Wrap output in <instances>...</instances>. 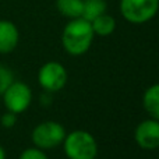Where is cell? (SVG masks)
I'll return each instance as SVG.
<instances>
[{"instance_id":"13","label":"cell","mask_w":159,"mask_h":159,"mask_svg":"<svg viewBox=\"0 0 159 159\" xmlns=\"http://www.w3.org/2000/svg\"><path fill=\"white\" fill-rule=\"evenodd\" d=\"M13 81H14V77H13L11 70L0 64V95H3V92L7 89L8 85Z\"/></svg>"},{"instance_id":"7","label":"cell","mask_w":159,"mask_h":159,"mask_svg":"<svg viewBox=\"0 0 159 159\" xmlns=\"http://www.w3.org/2000/svg\"><path fill=\"white\" fill-rule=\"evenodd\" d=\"M135 143L144 149H155L159 147V120H145L135 129Z\"/></svg>"},{"instance_id":"4","label":"cell","mask_w":159,"mask_h":159,"mask_svg":"<svg viewBox=\"0 0 159 159\" xmlns=\"http://www.w3.org/2000/svg\"><path fill=\"white\" fill-rule=\"evenodd\" d=\"M66 131L57 121H43L32 131V143L41 149H50L64 141Z\"/></svg>"},{"instance_id":"11","label":"cell","mask_w":159,"mask_h":159,"mask_svg":"<svg viewBox=\"0 0 159 159\" xmlns=\"http://www.w3.org/2000/svg\"><path fill=\"white\" fill-rule=\"evenodd\" d=\"M106 7H107V4L105 0H84L81 18L91 22L96 17L101 16V14L106 13Z\"/></svg>"},{"instance_id":"2","label":"cell","mask_w":159,"mask_h":159,"mask_svg":"<svg viewBox=\"0 0 159 159\" xmlns=\"http://www.w3.org/2000/svg\"><path fill=\"white\" fill-rule=\"evenodd\" d=\"M64 151L69 159H95L98 154L96 141L87 131H73L64 137Z\"/></svg>"},{"instance_id":"6","label":"cell","mask_w":159,"mask_h":159,"mask_svg":"<svg viewBox=\"0 0 159 159\" xmlns=\"http://www.w3.org/2000/svg\"><path fill=\"white\" fill-rule=\"evenodd\" d=\"M38 81L48 92H56L61 89L67 81V71L57 61H48L38 73Z\"/></svg>"},{"instance_id":"10","label":"cell","mask_w":159,"mask_h":159,"mask_svg":"<svg viewBox=\"0 0 159 159\" xmlns=\"http://www.w3.org/2000/svg\"><path fill=\"white\" fill-rule=\"evenodd\" d=\"M84 0H56V7L61 16L67 18H78L82 14Z\"/></svg>"},{"instance_id":"9","label":"cell","mask_w":159,"mask_h":159,"mask_svg":"<svg viewBox=\"0 0 159 159\" xmlns=\"http://www.w3.org/2000/svg\"><path fill=\"white\" fill-rule=\"evenodd\" d=\"M143 103L147 112L154 119L159 120V84L152 85L145 91Z\"/></svg>"},{"instance_id":"15","label":"cell","mask_w":159,"mask_h":159,"mask_svg":"<svg viewBox=\"0 0 159 159\" xmlns=\"http://www.w3.org/2000/svg\"><path fill=\"white\" fill-rule=\"evenodd\" d=\"M0 123H2V126L6 127V129H11V127H14L17 123V115L13 112L4 113V115L2 116V119H0Z\"/></svg>"},{"instance_id":"8","label":"cell","mask_w":159,"mask_h":159,"mask_svg":"<svg viewBox=\"0 0 159 159\" xmlns=\"http://www.w3.org/2000/svg\"><path fill=\"white\" fill-rule=\"evenodd\" d=\"M20 32L16 24L8 20H0V53H10L18 45Z\"/></svg>"},{"instance_id":"16","label":"cell","mask_w":159,"mask_h":159,"mask_svg":"<svg viewBox=\"0 0 159 159\" xmlns=\"http://www.w3.org/2000/svg\"><path fill=\"white\" fill-rule=\"evenodd\" d=\"M0 159H6V152L2 145H0Z\"/></svg>"},{"instance_id":"14","label":"cell","mask_w":159,"mask_h":159,"mask_svg":"<svg viewBox=\"0 0 159 159\" xmlns=\"http://www.w3.org/2000/svg\"><path fill=\"white\" fill-rule=\"evenodd\" d=\"M20 159H49L46 157L43 151H41V148H27L25 151H22V154L20 155Z\"/></svg>"},{"instance_id":"5","label":"cell","mask_w":159,"mask_h":159,"mask_svg":"<svg viewBox=\"0 0 159 159\" xmlns=\"http://www.w3.org/2000/svg\"><path fill=\"white\" fill-rule=\"evenodd\" d=\"M31 101H32L31 88L21 81H13L3 92V102L7 110L16 115L25 112L31 105Z\"/></svg>"},{"instance_id":"3","label":"cell","mask_w":159,"mask_h":159,"mask_svg":"<svg viewBox=\"0 0 159 159\" xmlns=\"http://www.w3.org/2000/svg\"><path fill=\"white\" fill-rule=\"evenodd\" d=\"M159 0H120V13L129 22L144 24L155 17Z\"/></svg>"},{"instance_id":"1","label":"cell","mask_w":159,"mask_h":159,"mask_svg":"<svg viewBox=\"0 0 159 159\" xmlns=\"http://www.w3.org/2000/svg\"><path fill=\"white\" fill-rule=\"evenodd\" d=\"M93 30L89 21L81 18H73L64 27L61 34V43L67 53L73 56L84 55L93 41Z\"/></svg>"},{"instance_id":"12","label":"cell","mask_w":159,"mask_h":159,"mask_svg":"<svg viewBox=\"0 0 159 159\" xmlns=\"http://www.w3.org/2000/svg\"><path fill=\"white\" fill-rule=\"evenodd\" d=\"M91 25H92L93 34L101 36H107L115 31L116 28V21L112 16L103 13L101 14L99 17H96L93 21H91Z\"/></svg>"}]
</instances>
